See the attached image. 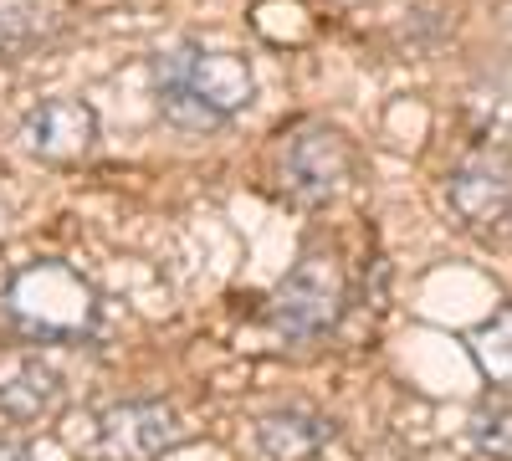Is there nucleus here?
Masks as SVG:
<instances>
[{
	"instance_id": "nucleus-1",
	"label": "nucleus",
	"mask_w": 512,
	"mask_h": 461,
	"mask_svg": "<svg viewBox=\"0 0 512 461\" xmlns=\"http://www.w3.org/2000/svg\"><path fill=\"white\" fill-rule=\"evenodd\" d=\"M154 93L169 123H180V129H216V123L236 118L251 103L256 77H251V62L236 52L175 47V52H159L154 62Z\"/></svg>"
},
{
	"instance_id": "nucleus-2",
	"label": "nucleus",
	"mask_w": 512,
	"mask_h": 461,
	"mask_svg": "<svg viewBox=\"0 0 512 461\" xmlns=\"http://www.w3.org/2000/svg\"><path fill=\"white\" fill-rule=\"evenodd\" d=\"M0 313L36 344H72L88 339L98 323V287L72 262H26L0 292Z\"/></svg>"
},
{
	"instance_id": "nucleus-3",
	"label": "nucleus",
	"mask_w": 512,
	"mask_h": 461,
	"mask_svg": "<svg viewBox=\"0 0 512 461\" xmlns=\"http://www.w3.org/2000/svg\"><path fill=\"white\" fill-rule=\"evenodd\" d=\"M344 303H349L344 267H338L328 251H303L297 267L272 287L267 323L282 333V339H318V333H328L338 318H344Z\"/></svg>"
},
{
	"instance_id": "nucleus-4",
	"label": "nucleus",
	"mask_w": 512,
	"mask_h": 461,
	"mask_svg": "<svg viewBox=\"0 0 512 461\" xmlns=\"http://www.w3.org/2000/svg\"><path fill=\"white\" fill-rule=\"evenodd\" d=\"M88 431H77L72 446L93 461H159L164 451H175L185 426L164 400H123L82 421Z\"/></svg>"
},
{
	"instance_id": "nucleus-5",
	"label": "nucleus",
	"mask_w": 512,
	"mask_h": 461,
	"mask_svg": "<svg viewBox=\"0 0 512 461\" xmlns=\"http://www.w3.org/2000/svg\"><path fill=\"white\" fill-rule=\"evenodd\" d=\"M354 175V144L328 129V123H308L297 129L282 149V190L303 205H323Z\"/></svg>"
},
{
	"instance_id": "nucleus-6",
	"label": "nucleus",
	"mask_w": 512,
	"mask_h": 461,
	"mask_svg": "<svg viewBox=\"0 0 512 461\" xmlns=\"http://www.w3.org/2000/svg\"><path fill=\"white\" fill-rule=\"evenodd\" d=\"M98 144V113L82 98H47L21 118V149L41 164H77Z\"/></svg>"
},
{
	"instance_id": "nucleus-7",
	"label": "nucleus",
	"mask_w": 512,
	"mask_h": 461,
	"mask_svg": "<svg viewBox=\"0 0 512 461\" xmlns=\"http://www.w3.org/2000/svg\"><path fill=\"white\" fill-rule=\"evenodd\" d=\"M67 400L62 374L36 354H0V421L6 426H36L52 421Z\"/></svg>"
},
{
	"instance_id": "nucleus-8",
	"label": "nucleus",
	"mask_w": 512,
	"mask_h": 461,
	"mask_svg": "<svg viewBox=\"0 0 512 461\" xmlns=\"http://www.w3.org/2000/svg\"><path fill=\"white\" fill-rule=\"evenodd\" d=\"M446 200L466 226H497L512 211V164L497 154H477L446 180Z\"/></svg>"
},
{
	"instance_id": "nucleus-9",
	"label": "nucleus",
	"mask_w": 512,
	"mask_h": 461,
	"mask_svg": "<svg viewBox=\"0 0 512 461\" xmlns=\"http://www.w3.org/2000/svg\"><path fill=\"white\" fill-rule=\"evenodd\" d=\"M333 441V421L318 410H267L256 415V446H262L272 461H308Z\"/></svg>"
},
{
	"instance_id": "nucleus-10",
	"label": "nucleus",
	"mask_w": 512,
	"mask_h": 461,
	"mask_svg": "<svg viewBox=\"0 0 512 461\" xmlns=\"http://www.w3.org/2000/svg\"><path fill=\"white\" fill-rule=\"evenodd\" d=\"M67 26L62 0H0V57L31 52Z\"/></svg>"
},
{
	"instance_id": "nucleus-11",
	"label": "nucleus",
	"mask_w": 512,
	"mask_h": 461,
	"mask_svg": "<svg viewBox=\"0 0 512 461\" xmlns=\"http://www.w3.org/2000/svg\"><path fill=\"white\" fill-rule=\"evenodd\" d=\"M466 349H472L487 385L512 390V308H502L487 323H477L472 333H466Z\"/></svg>"
},
{
	"instance_id": "nucleus-12",
	"label": "nucleus",
	"mask_w": 512,
	"mask_h": 461,
	"mask_svg": "<svg viewBox=\"0 0 512 461\" xmlns=\"http://www.w3.org/2000/svg\"><path fill=\"white\" fill-rule=\"evenodd\" d=\"M472 441H477L482 456H492V461H512V410H502V405H482V410L472 415Z\"/></svg>"
},
{
	"instance_id": "nucleus-13",
	"label": "nucleus",
	"mask_w": 512,
	"mask_h": 461,
	"mask_svg": "<svg viewBox=\"0 0 512 461\" xmlns=\"http://www.w3.org/2000/svg\"><path fill=\"white\" fill-rule=\"evenodd\" d=\"M0 461H31L26 441H16V436H0Z\"/></svg>"
}]
</instances>
